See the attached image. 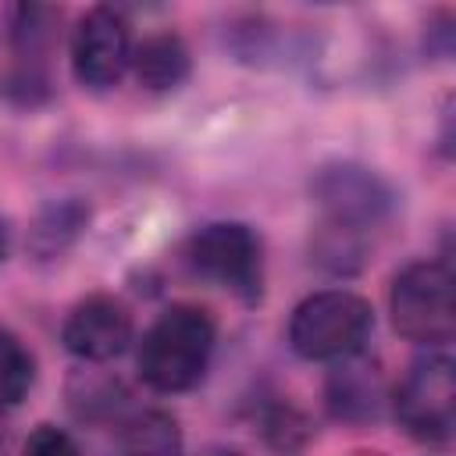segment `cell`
I'll return each mask as SVG.
<instances>
[{"instance_id":"obj_1","label":"cell","mask_w":456,"mask_h":456,"mask_svg":"<svg viewBox=\"0 0 456 456\" xmlns=\"http://www.w3.org/2000/svg\"><path fill=\"white\" fill-rule=\"evenodd\" d=\"M214 338L217 328L203 306L192 303L167 306L139 342V356H135L139 378L153 392H167V395L189 392L207 374Z\"/></svg>"},{"instance_id":"obj_2","label":"cell","mask_w":456,"mask_h":456,"mask_svg":"<svg viewBox=\"0 0 456 456\" xmlns=\"http://www.w3.org/2000/svg\"><path fill=\"white\" fill-rule=\"evenodd\" d=\"M374 328V310L349 289H324L306 296L289 317V346L303 360L356 356Z\"/></svg>"},{"instance_id":"obj_3","label":"cell","mask_w":456,"mask_h":456,"mask_svg":"<svg viewBox=\"0 0 456 456\" xmlns=\"http://www.w3.org/2000/svg\"><path fill=\"white\" fill-rule=\"evenodd\" d=\"M392 328L420 346H445L456 331V292L452 271L442 260L406 264L388 292Z\"/></svg>"},{"instance_id":"obj_4","label":"cell","mask_w":456,"mask_h":456,"mask_svg":"<svg viewBox=\"0 0 456 456\" xmlns=\"http://www.w3.org/2000/svg\"><path fill=\"white\" fill-rule=\"evenodd\" d=\"M185 260H189L192 274L235 292L242 303H256L260 299L264 249H260V235L249 224H242V221L203 224L189 239Z\"/></svg>"},{"instance_id":"obj_5","label":"cell","mask_w":456,"mask_h":456,"mask_svg":"<svg viewBox=\"0 0 456 456\" xmlns=\"http://www.w3.org/2000/svg\"><path fill=\"white\" fill-rule=\"evenodd\" d=\"M395 420L417 442H445L456 420V374L445 353H428L395 385Z\"/></svg>"},{"instance_id":"obj_6","label":"cell","mask_w":456,"mask_h":456,"mask_svg":"<svg viewBox=\"0 0 456 456\" xmlns=\"http://www.w3.org/2000/svg\"><path fill=\"white\" fill-rule=\"evenodd\" d=\"M310 196L324 210V221L356 228V232L381 224L395 207L392 185L378 171L349 160L317 167L310 178Z\"/></svg>"},{"instance_id":"obj_7","label":"cell","mask_w":456,"mask_h":456,"mask_svg":"<svg viewBox=\"0 0 456 456\" xmlns=\"http://www.w3.org/2000/svg\"><path fill=\"white\" fill-rule=\"evenodd\" d=\"M132 68V32L118 7H89L71 32V71L86 89H110Z\"/></svg>"},{"instance_id":"obj_8","label":"cell","mask_w":456,"mask_h":456,"mask_svg":"<svg viewBox=\"0 0 456 456\" xmlns=\"http://www.w3.org/2000/svg\"><path fill=\"white\" fill-rule=\"evenodd\" d=\"M61 342L71 356L86 363H107L121 356L132 342V310L107 292H93L71 306L61 328Z\"/></svg>"},{"instance_id":"obj_9","label":"cell","mask_w":456,"mask_h":456,"mask_svg":"<svg viewBox=\"0 0 456 456\" xmlns=\"http://www.w3.org/2000/svg\"><path fill=\"white\" fill-rule=\"evenodd\" d=\"M132 71H135V82L150 93L178 89L192 71L185 39L178 32H150L139 46H132Z\"/></svg>"},{"instance_id":"obj_10","label":"cell","mask_w":456,"mask_h":456,"mask_svg":"<svg viewBox=\"0 0 456 456\" xmlns=\"http://www.w3.org/2000/svg\"><path fill=\"white\" fill-rule=\"evenodd\" d=\"M86 224H89V207L78 196L50 200L46 207L36 210V217L28 224V249L39 260H53L82 235Z\"/></svg>"},{"instance_id":"obj_11","label":"cell","mask_w":456,"mask_h":456,"mask_svg":"<svg viewBox=\"0 0 456 456\" xmlns=\"http://www.w3.org/2000/svg\"><path fill=\"white\" fill-rule=\"evenodd\" d=\"M381 403V378L374 367L360 363L356 356H346L338 370L328 378V410L338 420H367L378 413Z\"/></svg>"},{"instance_id":"obj_12","label":"cell","mask_w":456,"mask_h":456,"mask_svg":"<svg viewBox=\"0 0 456 456\" xmlns=\"http://www.w3.org/2000/svg\"><path fill=\"white\" fill-rule=\"evenodd\" d=\"M310 256H314L317 267H324L331 274H353L367 260V239L356 228L321 221L310 235Z\"/></svg>"},{"instance_id":"obj_13","label":"cell","mask_w":456,"mask_h":456,"mask_svg":"<svg viewBox=\"0 0 456 456\" xmlns=\"http://www.w3.org/2000/svg\"><path fill=\"white\" fill-rule=\"evenodd\" d=\"M125 456H182V431L178 420L164 410L135 413L121 431Z\"/></svg>"},{"instance_id":"obj_14","label":"cell","mask_w":456,"mask_h":456,"mask_svg":"<svg viewBox=\"0 0 456 456\" xmlns=\"http://www.w3.org/2000/svg\"><path fill=\"white\" fill-rule=\"evenodd\" d=\"M32 378H36L32 353L18 342L14 331L0 324V413L25 399V392L32 388Z\"/></svg>"},{"instance_id":"obj_15","label":"cell","mask_w":456,"mask_h":456,"mask_svg":"<svg viewBox=\"0 0 456 456\" xmlns=\"http://www.w3.org/2000/svg\"><path fill=\"white\" fill-rule=\"evenodd\" d=\"M21 456H78V445H75V438L68 431L53 428V424H39L28 435Z\"/></svg>"},{"instance_id":"obj_16","label":"cell","mask_w":456,"mask_h":456,"mask_svg":"<svg viewBox=\"0 0 456 456\" xmlns=\"http://www.w3.org/2000/svg\"><path fill=\"white\" fill-rule=\"evenodd\" d=\"M7 253H11V224L0 217V264L7 260Z\"/></svg>"}]
</instances>
